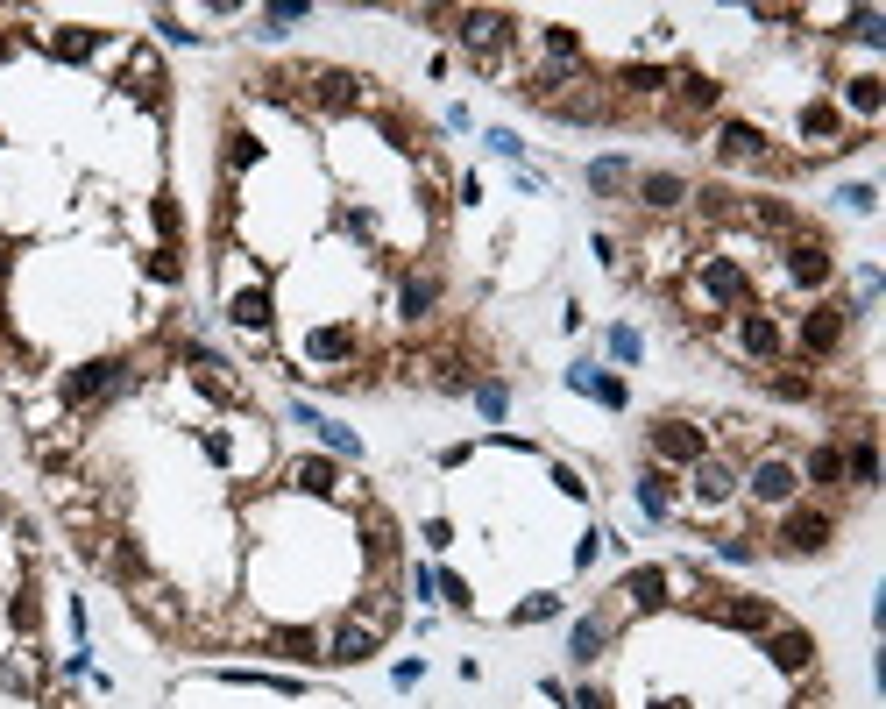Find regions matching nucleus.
Masks as SVG:
<instances>
[{"label":"nucleus","instance_id":"1","mask_svg":"<svg viewBox=\"0 0 886 709\" xmlns=\"http://www.w3.org/2000/svg\"><path fill=\"white\" fill-rule=\"evenodd\" d=\"M702 617L723 624V632H773V624H780L766 596H738V589H709L702 596Z\"/></svg>","mask_w":886,"mask_h":709},{"label":"nucleus","instance_id":"2","mask_svg":"<svg viewBox=\"0 0 886 709\" xmlns=\"http://www.w3.org/2000/svg\"><path fill=\"white\" fill-rule=\"evenodd\" d=\"M830 532H837V518H830L823 504H794V511L780 518V554H823Z\"/></svg>","mask_w":886,"mask_h":709},{"label":"nucleus","instance_id":"3","mask_svg":"<svg viewBox=\"0 0 886 709\" xmlns=\"http://www.w3.org/2000/svg\"><path fill=\"white\" fill-rule=\"evenodd\" d=\"M511 29H518V22H511V15H490V8H468V15H461V43H468L482 64L511 50Z\"/></svg>","mask_w":886,"mask_h":709},{"label":"nucleus","instance_id":"4","mask_svg":"<svg viewBox=\"0 0 886 709\" xmlns=\"http://www.w3.org/2000/svg\"><path fill=\"white\" fill-rule=\"evenodd\" d=\"M752 497L773 511V504H794V490H801V476H794V461H780V454H766V461H752Z\"/></svg>","mask_w":886,"mask_h":709},{"label":"nucleus","instance_id":"5","mask_svg":"<svg viewBox=\"0 0 886 709\" xmlns=\"http://www.w3.org/2000/svg\"><path fill=\"white\" fill-rule=\"evenodd\" d=\"M766 653H773L780 674H809V667H816V639L794 632V624H773V632H766Z\"/></svg>","mask_w":886,"mask_h":709},{"label":"nucleus","instance_id":"6","mask_svg":"<svg viewBox=\"0 0 886 709\" xmlns=\"http://www.w3.org/2000/svg\"><path fill=\"white\" fill-rule=\"evenodd\" d=\"M546 114H560V121H603L610 114V93L596 86V78H575V93H553Z\"/></svg>","mask_w":886,"mask_h":709},{"label":"nucleus","instance_id":"7","mask_svg":"<svg viewBox=\"0 0 886 709\" xmlns=\"http://www.w3.org/2000/svg\"><path fill=\"white\" fill-rule=\"evenodd\" d=\"M653 461H702V426H688V419H667V426H653Z\"/></svg>","mask_w":886,"mask_h":709},{"label":"nucleus","instance_id":"8","mask_svg":"<svg viewBox=\"0 0 886 709\" xmlns=\"http://www.w3.org/2000/svg\"><path fill=\"white\" fill-rule=\"evenodd\" d=\"M376 639H383V632H376V624H362V617H348V624H341V632L327 639V660H341V667H355V660H376Z\"/></svg>","mask_w":886,"mask_h":709},{"label":"nucleus","instance_id":"9","mask_svg":"<svg viewBox=\"0 0 886 709\" xmlns=\"http://www.w3.org/2000/svg\"><path fill=\"white\" fill-rule=\"evenodd\" d=\"M114 383H121V362H86V369L64 376V398H71V405H93V398H107Z\"/></svg>","mask_w":886,"mask_h":709},{"label":"nucleus","instance_id":"10","mask_svg":"<svg viewBox=\"0 0 886 709\" xmlns=\"http://www.w3.org/2000/svg\"><path fill=\"white\" fill-rule=\"evenodd\" d=\"M716 156H738V164H766V135L752 121H723L716 128Z\"/></svg>","mask_w":886,"mask_h":709},{"label":"nucleus","instance_id":"11","mask_svg":"<svg viewBox=\"0 0 886 709\" xmlns=\"http://www.w3.org/2000/svg\"><path fill=\"white\" fill-rule=\"evenodd\" d=\"M801 341H809V355H837V341H844V312H837V305H816L809 320H801Z\"/></svg>","mask_w":886,"mask_h":709},{"label":"nucleus","instance_id":"12","mask_svg":"<svg viewBox=\"0 0 886 709\" xmlns=\"http://www.w3.org/2000/svg\"><path fill=\"white\" fill-rule=\"evenodd\" d=\"M731 490H738V468H731V461H709V454H702V461H695V504H723Z\"/></svg>","mask_w":886,"mask_h":709},{"label":"nucleus","instance_id":"13","mask_svg":"<svg viewBox=\"0 0 886 709\" xmlns=\"http://www.w3.org/2000/svg\"><path fill=\"white\" fill-rule=\"evenodd\" d=\"M688 199V178H674V171H646L638 178V206H653V213H674Z\"/></svg>","mask_w":886,"mask_h":709},{"label":"nucleus","instance_id":"14","mask_svg":"<svg viewBox=\"0 0 886 709\" xmlns=\"http://www.w3.org/2000/svg\"><path fill=\"white\" fill-rule=\"evenodd\" d=\"M362 525H369V561H376V575H390V561H397V518L369 504V518H362Z\"/></svg>","mask_w":886,"mask_h":709},{"label":"nucleus","instance_id":"15","mask_svg":"<svg viewBox=\"0 0 886 709\" xmlns=\"http://www.w3.org/2000/svg\"><path fill=\"white\" fill-rule=\"evenodd\" d=\"M738 341H745V355H759V362L780 355V327L766 320V312H745V320H738Z\"/></svg>","mask_w":886,"mask_h":709},{"label":"nucleus","instance_id":"16","mask_svg":"<svg viewBox=\"0 0 886 709\" xmlns=\"http://www.w3.org/2000/svg\"><path fill=\"white\" fill-rule=\"evenodd\" d=\"M787 277H794V284H830V256H823L816 242H794V249H787Z\"/></svg>","mask_w":886,"mask_h":709},{"label":"nucleus","instance_id":"17","mask_svg":"<svg viewBox=\"0 0 886 709\" xmlns=\"http://www.w3.org/2000/svg\"><path fill=\"white\" fill-rule=\"evenodd\" d=\"M624 596H631L638 610H660V603H667V568H631V575H624Z\"/></svg>","mask_w":886,"mask_h":709},{"label":"nucleus","instance_id":"18","mask_svg":"<svg viewBox=\"0 0 886 709\" xmlns=\"http://www.w3.org/2000/svg\"><path fill=\"white\" fill-rule=\"evenodd\" d=\"M227 320L249 327V334H263V327H270V298H263V291H234V298H227Z\"/></svg>","mask_w":886,"mask_h":709},{"label":"nucleus","instance_id":"19","mask_svg":"<svg viewBox=\"0 0 886 709\" xmlns=\"http://www.w3.org/2000/svg\"><path fill=\"white\" fill-rule=\"evenodd\" d=\"M603 646H610V624H603V617H582V624H575V639H568V653L589 667V660H603Z\"/></svg>","mask_w":886,"mask_h":709},{"label":"nucleus","instance_id":"20","mask_svg":"<svg viewBox=\"0 0 886 709\" xmlns=\"http://www.w3.org/2000/svg\"><path fill=\"white\" fill-rule=\"evenodd\" d=\"M312 100L319 107H355V78L348 71H312Z\"/></svg>","mask_w":886,"mask_h":709},{"label":"nucleus","instance_id":"21","mask_svg":"<svg viewBox=\"0 0 886 709\" xmlns=\"http://www.w3.org/2000/svg\"><path fill=\"white\" fill-rule=\"evenodd\" d=\"M291 483H298V490H312V497H327V490H341V476H334V461H319V454L291 468Z\"/></svg>","mask_w":886,"mask_h":709},{"label":"nucleus","instance_id":"22","mask_svg":"<svg viewBox=\"0 0 886 709\" xmlns=\"http://www.w3.org/2000/svg\"><path fill=\"white\" fill-rule=\"evenodd\" d=\"M702 284H709L716 298H731V305H745V270H731V263H702Z\"/></svg>","mask_w":886,"mask_h":709},{"label":"nucleus","instance_id":"23","mask_svg":"<svg viewBox=\"0 0 886 709\" xmlns=\"http://www.w3.org/2000/svg\"><path fill=\"white\" fill-rule=\"evenodd\" d=\"M844 483H858V490L879 483V454H872V440H858V447L844 454Z\"/></svg>","mask_w":886,"mask_h":709},{"label":"nucleus","instance_id":"24","mask_svg":"<svg viewBox=\"0 0 886 709\" xmlns=\"http://www.w3.org/2000/svg\"><path fill=\"white\" fill-rule=\"evenodd\" d=\"M624 185H631L624 156H596V164H589V192H624Z\"/></svg>","mask_w":886,"mask_h":709},{"label":"nucleus","instance_id":"25","mask_svg":"<svg viewBox=\"0 0 886 709\" xmlns=\"http://www.w3.org/2000/svg\"><path fill=\"white\" fill-rule=\"evenodd\" d=\"M270 646L284 660H327V646H319V632H270Z\"/></svg>","mask_w":886,"mask_h":709},{"label":"nucleus","instance_id":"26","mask_svg":"<svg viewBox=\"0 0 886 709\" xmlns=\"http://www.w3.org/2000/svg\"><path fill=\"white\" fill-rule=\"evenodd\" d=\"M809 483H823V490L844 483V447H816V454H809Z\"/></svg>","mask_w":886,"mask_h":709},{"label":"nucleus","instance_id":"27","mask_svg":"<svg viewBox=\"0 0 886 709\" xmlns=\"http://www.w3.org/2000/svg\"><path fill=\"white\" fill-rule=\"evenodd\" d=\"M433 298H440V284H433V277H405V298H397V305H405V320H426Z\"/></svg>","mask_w":886,"mask_h":709},{"label":"nucleus","instance_id":"28","mask_svg":"<svg viewBox=\"0 0 886 709\" xmlns=\"http://www.w3.org/2000/svg\"><path fill=\"white\" fill-rule=\"evenodd\" d=\"M638 511H646V518H667V511H674V490H667V476H646V483H638Z\"/></svg>","mask_w":886,"mask_h":709},{"label":"nucleus","instance_id":"29","mask_svg":"<svg viewBox=\"0 0 886 709\" xmlns=\"http://www.w3.org/2000/svg\"><path fill=\"white\" fill-rule=\"evenodd\" d=\"M617 78H624V93H667V71L660 64H624Z\"/></svg>","mask_w":886,"mask_h":709},{"label":"nucleus","instance_id":"30","mask_svg":"<svg viewBox=\"0 0 886 709\" xmlns=\"http://www.w3.org/2000/svg\"><path fill=\"white\" fill-rule=\"evenodd\" d=\"M681 100H688V107H716L723 86H716V78H702V71H681Z\"/></svg>","mask_w":886,"mask_h":709},{"label":"nucleus","instance_id":"31","mask_svg":"<svg viewBox=\"0 0 886 709\" xmlns=\"http://www.w3.org/2000/svg\"><path fill=\"white\" fill-rule=\"evenodd\" d=\"M766 390H773V398H809V376H801V369H766Z\"/></svg>","mask_w":886,"mask_h":709},{"label":"nucleus","instance_id":"32","mask_svg":"<svg viewBox=\"0 0 886 709\" xmlns=\"http://www.w3.org/2000/svg\"><path fill=\"white\" fill-rule=\"evenodd\" d=\"M475 405H482V419H504L511 390H504V383H475Z\"/></svg>","mask_w":886,"mask_h":709},{"label":"nucleus","instance_id":"33","mask_svg":"<svg viewBox=\"0 0 886 709\" xmlns=\"http://www.w3.org/2000/svg\"><path fill=\"white\" fill-rule=\"evenodd\" d=\"M312 433H319V440H327V447H334V454H362V440H355V433H348V426H334V419H319V426H312Z\"/></svg>","mask_w":886,"mask_h":709},{"label":"nucleus","instance_id":"34","mask_svg":"<svg viewBox=\"0 0 886 709\" xmlns=\"http://www.w3.org/2000/svg\"><path fill=\"white\" fill-rule=\"evenodd\" d=\"M256 156H263V142H256V135H227V164H234V171H249Z\"/></svg>","mask_w":886,"mask_h":709},{"label":"nucleus","instance_id":"35","mask_svg":"<svg viewBox=\"0 0 886 709\" xmlns=\"http://www.w3.org/2000/svg\"><path fill=\"white\" fill-rule=\"evenodd\" d=\"M57 50H64V57H93V50H100V36H86V29H64V36H57Z\"/></svg>","mask_w":886,"mask_h":709},{"label":"nucleus","instance_id":"36","mask_svg":"<svg viewBox=\"0 0 886 709\" xmlns=\"http://www.w3.org/2000/svg\"><path fill=\"white\" fill-rule=\"evenodd\" d=\"M844 100H851L858 114H872V107H879V78H851V93H844Z\"/></svg>","mask_w":886,"mask_h":709},{"label":"nucleus","instance_id":"37","mask_svg":"<svg viewBox=\"0 0 886 709\" xmlns=\"http://www.w3.org/2000/svg\"><path fill=\"white\" fill-rule=\"evenodd\" d=\"M801 135H837V107H809L801 114Z\"/></svg>","mask_w":886,"mask_h":709},{"label":"nucleus","instance_id":"38","mask_svg":"<svg viewBox=\"0 0 886 709\" xmlns=\"http://www.w3.org/2000/svg\"><path fill=\"white\" fill-rule=\"evenodd\" d=\"M560 610V596H532V603H518V624H539V617H553Z\"/></svg>","mask_w":886,"mask_h":709},{"label":"nucleus","instance_id":"39","mask_svg":"<svg viewBox=\"0 0 886 709\" xmlns=\"http://www.w3.org/2000/svg\"><path fill=\"white\" fill-rule=\"evenodd\" d=\"M348 348H355L348 334H312V355H327V362H334V355H348Z\"/></svg>","mask_w":886,"mask_h":709},{"label":"nucleus","instance_id":"40","mask_svg":"<svg viewBox=\"0 0 886 709\" xmlns=\"http://www.w3.org/2000/svg\"><path fill=\"white\" fill-rule=\"evenodd\" d=\"M837 199H844V206H851V213H872V185H844V192H837Z\"/></svg>","mask_w":886,"mask_h":709},{"label":"nucleus","instance_id":"41","mask_svg":"<svg viewBox=\"0 0 886 709\" xmlns=\"http://www.w3.org/2000/svg\"><path fill=\"white\" fill-rule=\"evenodd\" d=\"M419 539H426V546H433V554H440V546H447L454 532H447V518H426V532H419Z\"/></svg>","mask_w":886,"mask_h":709},{"label":"nucleus","instance_id":"42","mask_svg":"<svg viewBox=\"0 0 886 709\" xmlns=\"http://www.w3.org/2000/svg\"><path fill=\"white\" fill-rule=\"evenodd\" d=\"M490 149H497V156H518V149H525V142H518V135H511V128H490Z\"/></svg>","mask_w":886,"mask_h":709},{"label":"nucleus","instance_id":"43","mask_svg":"<svg viewBox=\"0 0 886 709\" xmlns=\"http://www.w3.org/2000/svg\"><path fill=\"white\" fill-rule=\"evenodd\" d=\"M610 348H617L624 362H638V334H631V327H617V334H610Z\"/></svg>","mask_w":886,"mask_h":709},{"label":"nucleus","instance_id":"44","mask_svg":"<svg viewBox=\"0 0 886 709\" xmlns=\"http://www.w3.org/2000/svg\"><path fill=\"white\" fill-rule=\"evenodd\" d=\"M575 709H610V695H603V688H582V695H575Z\"/></svg>","mask_w":886,"mask_h":709},{"label":"nucleus","instance_id":"45","mask_svg":"<svg viewBox=\"0 0 886 709\" xmlns=\"http://www.w3.org/2000/svg\"><path fill=\"white\" fill-rule=\"evenodd\" d=\"M8 263H15V249H8V242H0V277H8Z\"/></svg>","mask_w":886,"mask_h":709},{"label":"nucleus","instance_id":"46","mask_svg":"<svg viewBox=\"0 0 886 709\" xmlns=\"http://www.w3.org/2000/svg\"><path fill=\"white\" fill-rule=\"evenodd\" d=\"M0 525H8V511H0Z\"/></svg>","mask_w":886,"mask_h":709}]
</instances>
